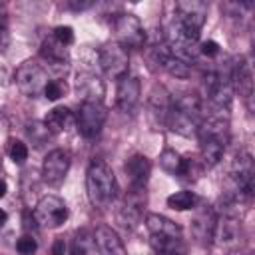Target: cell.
<instances>
[{"instance_id":"obj_1","label":"cell","mask_w":255,"mask_h":255,"mask_svg":"<svg viewBox=\"0 0 255 255\" xmlns=\"http://www.w3.org/2000/svg\"><path fill=\"white\" fill-rule=\"evenodd\" d=\"M86 193L96 209H108L118 193V183L112 167L104 159H94L86 171Z\"/></svg>"},{"instance_id":"obj_2","label":"cell","mask_w":255,"mask_h":255,"mask_svg":"<svg viewBox=\"0 0 255 255\" xmlns=\"http://www.w3.org/2000/svg\"><path fill=\"white\" fill-rule=\"evenodd\" d=\"M201 116V100L195 94H179L171 98V108L167 116V128L181 135H197Z\"/></svg>"},{"instance_id":"obj_3","label":"cell","mask_w":255,"mask_h":255,"mask_svg":"<svg viewBox=\"0 0 255 255\" xmlns=\"http://www.w3.org/2000/svg\"><path fill=\"white\" fill-rule=\"evenodd\" d=\"M48 82H50L48 70L36 60H26L16 70V86L28 98L44 96V88Z\"/></svg>"},{"instance_id":"obj_4","label":"cell","mask_w":255,"mask_h":255,"mask_svg":"<svg viewBox=\"0 0 255 255\" xmlns=\"http://www.w3.org/2000/svg\"><path fill=\"white\" fill-rule=\"evenodd\" d=\"M98 62H100V68L104 70V74L108 78L122 80L124 76H128V70H129V54L118 42H106L98 50Z\"/></svg>"},{"instance_id":"obj_5","label":"cell","mask_w":255,"mask_h":255,"mask_svg":"<svg viewBox=\"0 0 255 255\" xmlns=\"http://www.w3.org/2000/svg\"><path fill=\"white\" fill-rule=\"evenodd\" d=\"M112 28H114L116 38H118L116 42L122 44L126 50L128 48H143L145 32H143V26L135 14H129V12L118 14L112 20Z\"/></svg>"},{"instance_id":"obj_6","label":"cell","mask_w":255,"mask_h":255,"mask_svg":"<svg viewBox=\"0 0 255 255\" xmlns=\"http://www.w3.org/2000/svg\"><path fill=\"white\" fill-rule=\"evenodd\" d=\"M32 217H34V221L40 227L54 229V227H60L62 223H66L68 207H66L62 197H58V195H44V197L38 199Z\"/></svg>"},{"instance_id":"obj_7","label":"cell","mask_w":255,"mask_h":255,"mask_svg":"<svg viewBox=\"0 0 255 255\" xmlns=\"http://www.w3.org/2000/svg\"><path fill=\"white\" fill-rule=\"evenodd\" d=\"M106 118H108V110L104 108L102 102H82L74 120H76V128L80 135L90 139L102 131Z\"/></svg>"},{"instance_id":"obj_8","label":"cell","mask_w":255,"mask_h":255,"mask_svg":"<svg viewBox=\"0 0 255 255\" xmlns=\"http://www.w3.org/2000/svg\"><path fill=\"white\" fill-rule=\"evenodd\" d=\"M207 18V4L201 0H179L173 4V20L191 32H201Z\"/></svg>"},{"instance_id":"obj_9","label":"cell","mask_w":255,"mask_h":255,"mask_svg":"<svg viewBox=\"0 0 255 255\" xmlns=\"http://www.w3.org/2000/svg\"><path fill=\"white\" fill-rule=\"evenodd\" d=\"M241 221L239 217H231V215H217V223H215V233H213V243L217 247H221L225 253L227 251H237L241 245Z\"/></svg>"},{"instance_id":"obj_10","label":"cell","mask_w":255,"mask_h":255,"mask_svg":"<svg viewBox=\"0 0 255 255\" xmlns=\"http://www.w3.org/2000/svg\"><path fill=\"white\" fill-rule=\"evenodd\" d=\"M68 169H70V153L64 149H52L46 153L42 161V179L52 187H60L68 175Z\"/></svg>"},{"instance_id":"obj_11","label":"cell","mask_w":255,"mask_h":255,"mask_svg":"<svg viewBox=\"0 0 255 255\" xmlns=\"http://www.w3.org/2000/svg\"><path fill=\"white\" fill-rule=\"evenodd\" d=\"M141 100V84L135 76H124L118 82L116 90V106L124 114H133Z\"/></svg>"},{"instance_id":"obj_12","label":"cell","mask_w":255,"mask_h":255,"mask_svg":"<svg viewBox=\"0 0 255 255\" xmlns=\"http://www.w3.org/2000/svg\"><path fill=\"white\" fill-rule=\"evenodd\" d=\"M215 223H217V213L211 205H201L197 213L191 219V233L193 239L199 245H211L213 243V233H215Z\"/></svg>"},{"instance_id":"obj_13","label":"cell","mask_w":255,"mask_h":255,"mask_svg":"<svg viewBox=\"0 0 255 255\" xmlns=\"http://www.w3.org/2000/svg\"><path fill=\"white\" fill-rule=\"evenodd\" d=\"M124 171L129 183V189H145L151 173V161L141 153H133L124 163Z\"/></svg>"},{"instance_id":"obj_14","label":"cell","mask_w":255,"mask_h":255,"mask_svg":"<svg viewBox=\"0 0 255 255\" xmlns=\"http://www.w3.org/2000/svg\"><path fill=\"white\" fill-rule=\"evenodd\" d=\"M143 207H145V189H129L124 205L120 209V221L124 227H135L143 215Z\"/></svg>"},{"instance_id":"obj_15","label":"cell","mask_w":255,"mask_h":255,"mask_svg":"<svg viewBox=\"0 0 255 255\" xmlns=\"http://www.w3.org/2000/svg\"><path fill=\"white\" fill-rule=\"evenodd\" d=\"M231 82H233V92H239L243 98L245 106L251 110V100H253V74H251V64L247 60H237L231 68Z\"/></svg>"},{"instance_id":"obj_16","label":"cell","mask_w":255,"mask_h":255,"mask_svg":"<svg viewBox=\"0 0 255 255\" xmlns=\"http://www.w3.org/2000/svg\"><path fill=\"white\" fill-rule=\"evenodd\" d=\"M171 108V96L163 86H153L147 96V112L153 126H167V116Z\"/></svg>"},{"instance_id":"obj_17","label":"cell","mask_w":255,"mask_h":255,"mask_svg":"<svg viewBox=\"0 0 255 255\" xmlns=\"http://www.w3.org/2000/svg\"><path fill=\"white\" fill-rule=\"evenodd\" d=\"M40 56L44 58V62L52 68V70H58L60 74L68 70L70 66V50L68 46L60 44L54 36L46 38L42 42V48H40Z\"/></svg>"},{"instance_id":"obj_18","label":"cell","mask_w":255,"mask_h":255,"mask_svg":"<svg viewBox=\"0 0 255 255\" xmlns=\"http://www.w3.org/2000/svg\"><path fill=\"white\" fill-rule=\"evenodd\" d=\"M145 229L149 233V239H181V227L159 213H147L145 215Z\"/></svg>"},{"instance_id":"obj_19","label":"cell","mask_w":255,"mask_h":255,"mask_svg":"<svg viewBox=\"0 0 255 255\" xmlns=\"http://www.w3.org/2000/svg\"><path fill=\"white\" fill-rule=\"evenodd\" d=\"M76 92H78V96H82V102H102L106 88H104V82L100 80L98 74L86 70V72L78 74Z\"/></svg>"},{"instance_id":"obj_20","label":"cell","mask_w":255,"mask_h":255,"mask_svg":"<svg viewBox=\"0 0 255 255\" xmlns=\"http://www.w3.org/2000/svg\"><path fill=\"white\" fill-rule=\"evenodd\" d=\"M94 237H96V245H98L100 255H128L124 241L120 239L116 229H112L110 225H100L96 229Z\"/></svg>"},{"instance_id":"obj_21","label":"cell","mask_w":255,"mask_h":255,"mask_svg":"<svg viewBox=\"0 0 255 255\" xmlns=\"http://www.w3.org/2000/svg\"><path fill=\"white\" fill-rule=\"evenodd\" d=\"M74 114L64 108V106H58L54 110H50L44 118V128L50 131V133H60V131H66L72 124H74Z\"/></svg>"},{"instance_id":"obj_22","label":"cell","mask_w":255,"mask_h":255,"mask_svg":"<svg viewBox=\"0 0 255 255\" xmlns=\"http://www.w3.org/2000/svg\"><path fill=\"white\" fill-rule=\"evenodd\" d=\"M70 255H100L94 233L82 229L72 237L70 243Z\"/></svg>"},{"instance_id":"obj_23","label":"cell","mask_w":255,"mask_h":255,"mask_svg":"<svg viewBox=\"0 0 255 255\" xmlns=\"http://www.w3.org/2000/svg\"><path fill=\"white\" fill-rule=\"evenodd\" d=\"M197 203V195L193 191H187V189H181V191H175L167 197V207L175 209V211H185V209H193Z\"/></svg>"},{"instance_id":"obj_24","label":"cell","mask_w":255,"mask_h":255,"mask_svg":"<svg viewBox=\"0 0 255 255\" xmlns=\"http://www.w3.org/2000/svg\"><path fill=\"white\" fill-rule=\"evenodd\" d=\"M203 169H205V167H203V163H201L199 159L183 157V159H181V167H179L177 177L183 179V181H195V179L201 175Z\"/></svg>"},{"instance_id":"obj_25","label":"cell","mask_w":255,"mask_h":255,"mask_svg":"<svg viewBox=\"0 0 255 255\" xmlns=\"http://www.w3.org/2000/svg\"><path fill=\"white\" fill-rule=\"evenodd\" d=\"M161 70H165L167 74H171V76H175V78H187L189 72H191V64H187V62L175 58V56L169 52V56L165 58Z\"/></svg>"},{"instance_id":"obj_26","label":"cell","mask_w":255,"mask_h":255,"mask_svg":"<svg viewBox=\"0 0 255 255\" xmlns=\"http://www.w3.org/2000/svg\"><path fill=\"white\" fill-rule=\"evenodd\" d=\"M181 155L175 151V149H163L159 153V165L163 171H167L169 175H177L179 173V167H181Z\"/></svg>"},{"instance_id":"obj_27","label":"cell","mask_w":255,"mask_h":255,"mask_svg":"<svg viewBox=\"0 0 255 255\" xmlns=\"http://www.w3.org/2000/svg\"><path fill=\"white\" fill-rule=\"evenodd\" d=\"M6 153L8 157L14 161V163H24L28 159V145L22 141V139H16V137H10L8 139V145H6Z\"/></svg>"},{"instance_id":"obj_28","label":"cell","mask_w":255,"mask_h":255,"mask_svg":"<svg viewBox=\"0 0 255 255\" xmlns=\"http://www.w3.org/2000/svg\"><path fill=\"white\" fill-rule=\"evenodd\" d=\"M64 94H66V84H64V80H60V78L50 80V82L46 84V88H44V98H48L50 102L60 100Z\"/></svg>"},{"instance_id":"obj_29","label":"cell","mask_w":255,"mask_h":255,"mask_svg":"<svg viewBox=\"0 0 255 255\" xmlns=\"http://www.w3.org/2000/svg\"><path fill=\"white\" fill-rule=\"evenodd\" d=\"M36 247H38V243H36V239L32 237V235H22L18 241H16V251L20 253V255H34V251H36Z\"/></svg>"},{"instance_id":"obj_30","label":"cell","mask_w":255,"mask_h":255,"mask_svg":"<svg viewBox=\"0 0 255 255\" xmlns=\"http://www.w3.org/2000/svg\"><path fill=\"white\" fill-rule=\"evenodd\" d=\"M52 36H54L60 44H64V46H70V44L74 42V30H72L70 26H56L54 32H52Z\"/></svg>"},{"instance_id":"obj_31","label":"cell","mask_w":255,"mask_h":255,"mask_svg":"<svg viewBox=\"0 0 255 255\" xmlns=\"http://www.w3.org/2000/svg\"><path fill=\"white\" fill-rule=\"evenodd\" d=\"M219 52H221V50H219V44H217L215 40H207V42H201V44H199V54L205 56L207 60L217 58Z\"/></svg>"},{"instance_id":"obj_32","label":"cell","mask_w":255,"mask_h":255,"mask_svg":"<svg viewBox=\"0 0 255 255\" xmlns=\"http://www.w3.org/2000/svg\"><path fill=\"white\" fill-rule=\"evenodd\" d=\"M10 44V32H8V26L4 22V18H0V52H4Z\"/></svg>"},{"instance_id":"obj_33","label":"cell","mask_w":255,"mask_h":255,"mask_svg":"<svg viewBox=\"0 0 255 255\" xmlns=\"http://www.w3.org/2000/svg\"><path fill=\"white\" fill-rule=\"evenodd\" d=\"M50 255H66V243H64V239H62V237H58V239L52 243Z\"/></svg>"},{"instance_id":"obj_34","label":"cell","mask_w":255,"mask_h":255,"mask_svg":"<svg viewBox=\"0 0 255 255\" xmlns=\"http://www.w3.org/2000/svg\"><path fill=\"white\" fill-rule=\"evenodd\" d=\"M94 2H76V0H72V2H68V8H72V10H88L90 6H92Z\"/></svg>"},{"instance_id":"obj_35","label":"cell","mask_w":255,"mask_h":255,"mask_svg":"<svg viewBox=\"0 0 255 255\" xmlns=\"http://www.w3.org/2000/svg\"><path fill=\"white\" fill-rule=\"evenodd\" d=\"M6 191H8V185H6V181H4V179H0V199L6 195Z\"/></svg>"},{"instance_id":"obj_36","label":"cell","mask_w":255,"mask_h":255,"mask_svg":"<svg viewBox=\"0 0 255 255\" xmlns=\"http://www.w3.org/2000/svg\"><path fill=\"white\" fill-rule=\"evenodd\" d=\"M157 255H185V249H177V251H163V253H157Z\"/></svg>"},{"instance_id":"obj_37","label":"cell","mask_w":255,"mask_h":255,"mask_svg":"<svg viewBox=\"0 0 255 255\" xmlns=\"http://www.w3.org/2000/svg\"><path fill=\"white\" fill-rule=\"evenodd\" d=\"M6 219H8V213L0 207V225H4V223H6Z\"/></svg>"},{"instance_id":"obj_38","label":"cell","mask_w":255,"mask_h":255,"mask_svg":"<svg viewBox=\"0 0 255 255\" xmlns=\"http://www.w3.org/2000/svg\"><path fill=\"white\" fill-rule=\"evenodd\" d=\"M223 255H245V253H241V251L237 249V251H227V253H223Z\"/></svg>"}]
</instances>
